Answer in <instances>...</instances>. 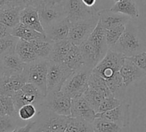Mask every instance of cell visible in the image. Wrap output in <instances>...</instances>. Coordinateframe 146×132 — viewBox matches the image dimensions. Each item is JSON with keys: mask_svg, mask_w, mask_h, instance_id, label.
Wrapping results in <instances>:
<instances>
[{"mask_svg": "<svg viewBox=\"0 0 146 132\" xmlns=\"http://www.w3.org/2000/svg\"><path fill=\"white\" fill-rule=\"evenodd\" d=\"M110 50L125 57H130L146 50H144V45L140 40L137 27L130 21L126 24L123 33Z\"/></svg>", "mask_w": 146, "mask_h": 132, "instance_id": "1", "label": "cell"}, {"mask_svg": "<svg viewBox=\"0 0 146 132\" xmlns=\"http://www.w3.org/2000/svg\"><path fill=\"white\" fill-rule=\"evenodd\" d=\"M43 107V106H42ZM31 132H62L68 123L69 116H61L43 107L37 113Z\"/></svg>", "mask_w": 146, "mask_h": 132, "instance_id": "2", "label": "cell"}, {"mask_svg": "<svg viewBox=\"0 0 146 132\" xmlns=\"http://www.w3.org/2000/svg\"><path fill=\"white\" fill-rule=\"evenodd\" d=\"M92 69L83 66L74 71L62 86L61 91L70 98L81 96L88 88Z\"/></svg>", "mask_w": 146, "mask_h": 132, "instance_id": "3", "label": "cell"}, {"mask_svg": "<svg viewBox=\"0 0 146 132\" xmlns=\"http://www.w3.org/2000/svg\"><path fill=\"white\" fill-rule=\"evenodd\" d=\"M125 60V56L123 54L108 50L106 55L92 71L106 81L119 72Z\"/></svg>", "mask_w": 146, "mask_h": 132, "instance_id": "4", "label": "cell"}, {"mask_svg": "<svg viewBox=\"0 0 146 132\" xmlns=\"http://www.w3.org/2000/svg\"><path fill=\"white\" fill-rule=\"evenodd\" d=\"M45 97L46 95L36 85L30 83H27L12 95L17 113L22 106L27 104H33L36 108L40 107L44 103Z\"/></svg>", "mask_w": 146, "mask_h": 132, "instance_id": "5", "label": "cell"}, {"mask_svg": "<svg viewBox=\"0 0 146 132\" xmlns=\"http://www.w3.org/2000/svg\"><path fill=\"white\" fill-rule=\"evenodd\" d=\"M48 60L38 59L25 64L24 73L27 83L36 85L44 95H47V75Z\"/></svg>", "mask_w": 146, "mask_h": 132, "instance_id": "6", "label": "cell"}, {"mask_svg": "<svg viewBox=\"0 0 146 132\" xmlns=\"http://www.w3.org/2000/svg\"><path fill=\"white\" fill-rule=\"evenodd\" d=\"M37 10L44 30L66 17L62 4L55 3L52 0H40Z\"/></svg>", "mask_w": 146, "mask_h": 132, "instance_id": "7", "label": "cell"}, {"mask_svg": "<svg viewBox=\"0 0 146 132\" xmlns=\"http://www.w3.org/2000/svg\"><path fill=\"white\" fill-rule=\"evenodd\" d=\"M72 71L67 66L48 60L47 75V94L61 91L66 80L72 73Z\"/></svg>", "mask_w": 146, "mask_h": 132, "instance_id": "8", "label": "cell"}, {"mask_svg": "<svg viewBox=\"0 0 146 132\" xmlns=\"http://www.w3.org/2000/svg\"><path fill=\"white\" fill-rule=\"evenodd\" d=\"M65 17L71 24L86 20L97 15L94 7H88L82 0H64L62 3Z\"/></svg>", "mask_w": 146, "mask_h": 132, "instance_id": "9", "label": "cell"}, {"mask_svg": "<svg viewBox=\"0 0 146 132\" xmlns=\"http://www.w3.org/2000/svg\"><path fill=\"white\" fill-rule=\"evenodd\" d=\"M72 99L61 91L48 93L41 106L61 116L71 117Z\"/></svg>", "mask_w": 146, "mask_h": 132, "instance_id": "10", "label": "cell"}, {"mask_svg": "<svg viewBox=\"0 0 146 132\" xmlns=\"http://www.w3.org/2000/svg\"><path fill=\"white\" fill-rule=\"evenodd\" d=\"M98 15L86 20L80 21L71 24L67 40L76 45H80L89 37L96 25H98Z\"/></svg>", "mask_w": 146, "mask_h": 132, "instance_id": "11", "label": "cell"}, {"mask_svg": "<svg viewBox=\"0 0 146 132\" xmlns=\"http://www.w3.org/2000/svg\"><path fill=\"white\" fill-rule=\"evenodd\" d=\"M130 103L124 101L117 107L108 111L97 113L96 118H102L116 123L121 128L126 127L130 123Z\"/></svg>", "mask_w": 146, "mask_h": 132, "instance_id": "12", "label": "cell"}, {"mask_svg": "<svg viewBox=\"0 0 146 132\" xmlns=\"http://www.w3.org/2000/svg\"><path fill=\"white\" fill-rule=\"evenodd\" d=\"M96 113L83 95L72 98L71 117L92 123L96 118Z\"/></svg>", "mask_w": 146, "mask_h": 132, "instance_id": "13", "label": "cell"}, {"mask_svg": "<svg viewBox=\"0 0 146 132\" xmlns=\"http://www.w3.org/2000/svg\"><path fill=\"white\" fill-rule=\"evenodd\" d=\"M124 85L126 87L133 85L146 77V73L133 62L125 57L124 63L119 71Z\"/></svg>", "mask_w": 146, "mask_h": 132, "instance_id": "14", "label": "cell"}, {"mask_svg": "<svg viewBox=\"0 0 146 132\" xmlns=\"http://www.w3.org/2000/svg\"><path fill=\"white\" fill-rule=\"evenodd\" d=\"M27 83L24 71L22 73L5 75L0 83V95L12 96V94L19 91Z\"/></svg>", "mask_w": 146, "mask_h": 132, "instance_id": "15", "label": "cell"}, {"mask_svg": "<svg viewBox=\"0 0 146 132\" xmlns=\"http://www.w3.org/2000/svg\"><path fill=\"white\" fill-rule=\"evenodd\" d=\"M88 39L92 43L95 49L97 60L99 63L109 50L106 43V39H105V29L99 21Z\"/></svg>", "mask_w": 146, "mask_h": 132, "instance_id": "16", "label": "cell"}, {"mask_svg": "<svg viewBox=\"0 0 146 132\" xmlns=\"http://www.w3.org/2000/svg\"><path fill=\"white\" fill-rule=\"evenodd\" d=\"M99 22L105 29L120 25H126L130 18L120 13L112 12L110 9H103L97 12Z\"/></svg>", "mask_w": 146, "mask_h": 132, "instance_id": "17", "label": "cell"}, {"mask_svg": "<svg viewBox=\"0 0 146 132\" xmlns=\"http://www.w3.org/2000/svg\"><path fill=\"white\" fill-rule=\"evenodd\" d=\"M71 22L67 17L64 18L44 30L47 39L53 43L66 40L68 37Z\"/></svg>", "mask_w": 146, "mask_h": 132, "instance_id": "18", "label": "cell"}, {"mask_svg": "<svg viewBox=\"0 0 146 132\" xmlns=\"http://www.w3.org/2000/svg\"><path fill=\"white\" fill-rule=\"evenodd\" d=\"M19 19L20 23L40 33L46 35L44 27L40 22L36 7L29 6L22 9L20 12Z\"/></svg>", "mask_w": 146, "mask_h": 132, "instance_id": "19", "label": "cell"}, {"mask_svg": "<svg viewBox=\"0 0 146 132\" xmlns=\"http://www.w3.org/2000/svg\"><path fill=\"white\" fill-rule=\"evenodd\" d=\"M21 8L6 5L0 7V23L8 27L14 28L20 23Z\"/></svg>", "mask_w": 146, "mask_h": 132, "instance_id": "20", "label": "cell"}, {"mask_svg": "<svg viewBox=\"0 0 146 132\" xmlns=\"http://www.w3.org/2000/svg\"><path fill=\"white\" fill-rule=\"evenodd\" d=\"M0 60L5 70V75L22 73L25 70V63L21 60L15 53H9L0 57Z\"/></svg>", "mask_w": 146, "mask_h": 132, "instance_id": "21", "label": "cell"}, {"mask_svg": "<svg viewBox=\"0 0 146 132\" xmlns=\"http://www.w3.org/2000/svg\"><path fill=\"white\" fill-rule=\"evenodd\" d=\"M11 35L20 40L31 42L35 40H46V35L40 33L35 29L25 26L23 24L19 23L12 28L11 30Z\"/></svg>", "mask_w": 146, "mask_h": 132, "instance_id": "22", "label": "cell"}, {"mask_svg": "<svg viewBox=\"0 0 146 132\" xmlns=\"http://www.w3.org/2000/svg\"><path fill=\"white\" fill-rule=\"evenodd\" d=\"M110 9L112 12L125 15L132 19H136L140 16L138 7L135 0H120L115 2Z\"/></svg>", "mask_w": 146, "mask_h": 132, "instance_id": "23", "label": "cell"}, {"mask_svg": "<svg viewBox=\"0 0 146 132\" xmlns=\"http://www.w3.org/2000/svg\"><path fill=\"white\" fill-rule=\"evenodd\" d=\"M62 65L67 66V68L72 71H76L85 65L80 50L78 45L72 43L68 53L64 59Z\"/></svg>", "mask_w": 146, "mask_h": 132, "instance_id": "24", "label": "cell"}, {"mask_svg": "<svg viewBox=\"0 0 146 132\" xmlns=\"http://www.w3.org/2000/svg\"><path fill=\"white\" fill-rule=\"evenodd\" d=\"M15 53L25 64H28L38 60V57L35 54L31 43L20 39H19L17 43Z\"/></svg>", "mask_w": 146, "mask_h": 132, "instance_id": "25", "label": "cell"}, {"mask_svg": "<svg viewBox=\"0 0 146 132\" xmlns=\"http://www.w3.org/2000/svg\"><path fill=\"white\" fill-rule=\"evenodd\" d=\"M72 43L67 39L62 41L54 43L53 45L52 51L49 60L55 63L62 64L64 59L68 53Z\"/></svg>", "mask_w": 146, "mask_h": 132, "instance_id": "26", "label": "cell"}, {"mask_svg": "<svg viewBox=\"0 0 146 132\" xmlns=\"http://www.w3.org/2000/svg\"><path fill=\"white\" fill-rule=\"evenodd\" d=\"M31 43L38 59L49 60L52 51L54 43L46 40H35L29 42Z\"/></svg>", "mask_w": 146, "mask_h": 132, "instance_id": "27", "label": "cell"}, {"mask_svg": "<svg viewBox=\"0 0 146 132\" xmlns=\"http://www.w3.org/2000/svg\"><path fill=\"white\" fill-rule=\"evenodd\" d=\"M88 88H90L98 91L105 98H108V97L114 96V95L112 93L111 91H110L105 81L99 75L94 73L92 71L91 72L90 75Z\"/></svg>", "mask_w": 146, "mask_h": 132, "instance_id": "28", "label": "cell"}, {"mask_svg": "<svg viewBox=\"0 0 146 132\" xmlns=\"http://www.w3.org/2000/svg\"><path fill=\"white\" fill-rule=\"evenodd\" d=\"M92 126L95 132H121L123 129L116 123L102 118H95Z\"/></svg>", "mask_w": 146, "mask_h": 132, "instance_id": "29", "label": "cell"}, {"mask_svg": "<svg viewBox=\"0 0 146 132\" xmlns=\"http://www.w3.org/2000/svg\"><path fill=\"white\" fill-rule=\"evenodd\" d=\"M93 131L92 123L76 118L70 117L65 132H89Z\"/></svg>", "mask_w": 146, "mask_h": 132, "instance_id": "30", "label": "cell"}, {"mask_svg": "<svg viewBox=\"0 0 146 132\" xmlns=\"http://www.w3.org/2000/svg\"><path fill=\"white\" fill-rule=\"evenodd\" d=\"M126 25H120L110 29H105V39L109 50L115 45L125 29Z\"/></svg>", "mask_w": 146, "mask_h": 132, "instance_id": "31", "label": "cell"}, {"mask_svg": "<svg viewBox=\"0 0 146 132\" xmlns=\"http://www.w3.org/2000/svg\"><path fill=\"white\" fill-rule=\"evenodd\" d=\"M18 40L19 39L17 37H14L12 35H8L0 38V57L9 53H15Z\"/></svg>", "mask_w": 146, "mask_h": 132, "instance_id": "32", "label": "cell"}, {"mask_svg": "<svg viewBox=\"0 0 146 132\" xmlns=\"http://www.w3.org/2000/svg\"><path fill=\"white\" fill-rule=\"evenodd\" d=\"M82 95L89 103V104L92 106V109L95 111V112L98 113V109L105 98L98 91L90 88H88Z\"/></svg>", "mask_w": 146, "mask_h": 132, "instance_id": "33", "label": "cell"}, {"mask_svg": "<svg viewBox=\"0 0 146 132\" xmlns=\"http://www.w3.org/2000/svg\"><path fill=\"white\" fill-rule=\"evenodd\" d=\"M37 113V108L35 105L27 104L17 111V117L22 121H29L35 117Z\"/></svg>", "mask_w": 146, "mask_h": 132, "instance_id": "34", "label": "cell"}, {"mask_svg": "<svg viewBox=\"0 0 146 132\" xmlns=\"http://www.w3.org/2000/svg\"><path fill=\"white\" fill-rule=\"evenodd\" d=\"M17 117L8 115L0 116V132H9L17 129Z\"/></svg>", "mask_w": 146, "mask_h": 132, "instance_id": "35", "label": "cell"}, {"mask_svg": "<svg viewBox=\"0 0 146 132\" xmlns=\"http://www.w3.org/2000/svg\"><path fill=\"white\" fill-rule=\"evenodd\" d=\"M0 102L4 109L5 115L17 117V113L11 95H0Z\"/></svg>", "mask_w": 146, "mask_h": 132, "instance_id": "36", "label": "cell"}, {"mask_svg": "<svg viewBox=\"0 0 146 132\" xmlns=\"http://www.w3.org/2000/svg\"><path fill=\"white\" fill-rule=\"evenodd\" d=\"M122 102H123V101L115 98V96L108 97V98H104L103 101L101 103L99 109H98V113H102V112L112 110V109L120 106L122 103Z\"/></svg>", "mask_w": 146, "mask_h": 132, "instance_id": "37", "label": "cell"}, {"mask_svg": "<svg viewBox=\"0 0 146 132\" xmlns=\"http://www.w3.org/2000/svg\"><path fill=\"white\" fill-rule=\"evenodd\" d=\"M127 57L146 73V50Z\"/></svg>", "mask_w": 146, "mask_h": 132, "instance_id": "38", "label": "cell"}, {"mask_svg": "<svg viewBox=\"0 0 146 132\" xmlns=\"http://www.w3.org/2000/svg\"><path fill=\"white\" fill-rule=\"evenodd\" d=\"M40 2V0H11L7 5L12 7H15L21 8L22 9L29 6L37 7V5Z\"/></svg>", "mask_w": 146, "mask_h": 132, "instance_id": "39", "label": "cell"}, {"mask_svg": "<svg viewBox=\"0 0 146 132\" xmlns=\"http://www.w3.org/2000/svg\"><path fill=\"white\" fill-rule=\"evenodd\" d=\"M11 28L0 23V38H2L8 35H11Z\"/></svg>", "mask_w": 146, "mask_h": 132, "instance_id": "40", "label": "cell"}, {"mask_svg": "<svg viewBox=\"0 0 146 132\" xmlns=\"http://www.w3.org/2000/svg\"><path fill=\"white\" fill-rule=\"evenodd\" d=\"M34 121H31L29 123H27L24 126H19L17 127V132H31L32 127H33Z\"/></svg>", "mask_w": 146, "mask_h": 132, "instance_id": "41", "label": "cell"}, {"mask_svg": "<svg viewBox=\"0 0 146 132\" xmlns=\"http://www.w3.org/2000/svg\"><path fill=\"white\" fill-rule=\"evenodd\" d=\"M97 0H82V2L85 5L88 7H94Z\"/></svg>", "mask_w": 146, "mask_h": 132, "instance_id": "42", "label": "cell"}, {"mask_svg": "<svg viewBox=\"0 0 146 132\" xmlns=\"http://www.w3.org/2000/svg\"><path fill=\"white\" fill-rule=\"evenodd\" d=\"M5 70H4L3 66H2V63H1V60H0V83H1L4 76H5Z\"/></svg>", "mask_w": 146, "mask_h": 132, "instance_id": "43", "label": "cell"}, {"mask_svg": "<svg viewBox=\"0 0 146 132\" xmlns=\"http://www.w3.org/2000/svg\"><path fill=\"white\" fill-rule=\"evenodd\" d=\"M5 115V111H4V109L2 108V104H1V102H0V116H4Z\"/></svg>", "mask_w": 146, "mask_h": 132, "instance_id": "44", "label": "cell"}, {"mask_svg": "<svg viewBox=\"0 0 146 132\" xmlns=\"http://www.w3.org/2000/svg\"><path fill=\"white\" fill-rule=\"evenodd\" d=\"M53 2H55V3L57 4H62L64 2V0H52Z\"/></svg>", "mask_w": 146, "mask_h": 132, "instance_id": "45", "label": "cell"}, {"mask_svg": "<svg viewBox=\"0 0 146 132\" xmlns=\"http://www.w3.org/2000/svg\"><path fill=\"white\" fill-rule=\"evenodd\" d=\"M9 132H17V129H15V130L12 131H9Z\"/></svg>", "mask_w": 146, "mask_h": 132, "instance_id": "46", "label": "cell"}, {"mask_svg": "<svg viewBox=\"0 0 146 132\" xmlns=\"http://www.w3.org/2000/svg\"><path fill=\"white\" fill-rule=\"evenodd\" d=\"M115 2H119V1H120V0H113Z\"/></svg>", "mask_w": 146, "mask_h": 132, "instance_id": "47", "label": "cell"}, {"mask_svg": "<svg viewBox=\"0 0 146 132\" xmlns=\"http://www.w3.org/2000/svg\"><path fill=\"white\" fill-rule=\"evenodd\" d=\"M89 132H95V131H94V130H93V131H89Z\"/></svg>", "mask_w": 146, "mask_h": 132, "instance_id": "48", "label": "cell"}, {"mask_svg": "<svg viewBox=\"0 0 146 132\" xmlns=\"http://www.w3.org/2000/svg\"><path fill=\"white\" fill-rule=\"evenodd\" d=\"M62 132H65V131H62Z\"/></svg>", "mask_w": 146, "mask_h": 132, "instance_id": "49", "label": "cell"}]
</instances>
